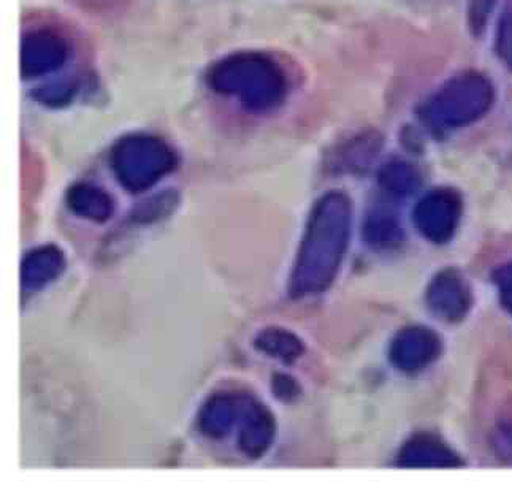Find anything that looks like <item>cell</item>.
I'll return each instance as SVG.
<instances>
[{"instance_id":"cell-7","label":"cell","mask_w":512,"mask_h":488,"mask_svg":"<svg viewBox=\"0 0 512 488\" xmlns=\"http://www.w3.org/2000/svg\"><path fill=\"white\" fill-rule=\"evenodd\" d=\"M440 352V341L425 328H408L398 335L392 347V360L403 370H419Z\"/></svg>"},{"instance_id":"cell-9","label":"cell","mask_w":512,"mask_h":488,"mask_svg":"<svg viewBox=\"0 0 512 488\" xmlns=\"http://www.w3.org/2000/svg\"><path fill=\"white\" fill-rule=\"evenodd\" d=\"M428 303L432 306L436 316L444 317L449 321L459 319L467 313L470 305L467 284L463 283L454 271L443 273L435 279V283L428 292Z\"/></svg>"},{"instance_id":"cell-14","label":"cell","mask_w":512,"mask_h":488,"mask_svg":"<svg viewBox=\"0 0 512 488\" xmlns=\"http://www.w3.org/2000/svg\"><path fill=\"white\" fill-rule=\"evenodd\" d=\"M365 237L373 246H389L392 241L400 238V229L394 218L378 211L368 218L365 224Z\"/></svg>"},{"instance_id":"cell-8","label":"cell","mask_w":512,"mask_h":488,"mask_svg":"<svg viewBox=\"0 0 512 488\" xmlns=\"http://www.w3.org/2000/svg\"><path fill=\"white\" fill-rule=\"evenodd\" d=\"M245 398L230 393H218L211 397L199 412V428L203 435L211 439L230 435V431L238 425Z\"/></svg>"},{"instance_id":"cell-18","label":"cell","mask_w":512,"mask_h":488,"mask_svg":"<svg viewBox=\"0 0 512 488\" xmlns=\"http://www.w3.org/2000/svg\"><path fill=\"white\" fill-rule=\"evenodd\" d=\"M497 281L500 286L501 300L505 303L506 308L512 311V264L500 271Z\"/></svg>"},{"instance_id":"cell-13","label":"cell","mask_w":512,"mask_h":488,"mask_svg":"<svg viewBox=\"0 0 512 488\" xmlns=\"http://www.w3.org/2000/svg\"><path fill=\"white\" fill-rule=\"evenodd\" d=\"M379 183L390 194L403 197V195L413 194L421 184V180L411 165L405 162H394L383 168V172L379 175Z\"/></svg>"},{"instance_id":"cell-1","label":"cell","mask_w":512,"mask_h":488,"mask_svg":"<svg viewBox=\"0 0 512 488\" xmlns=\"http://www.w3.org/2000/svg\"><path fill=\"white\" fill-rule=\"evenodd\" d=\"M351 230V206L341 194L325 195L311 213L292 273L294 295L316 294L335 279Z\"/></svg>"},{"instance_id":"cell-5","label":"cell","mask_w":512,"mask_h":488,"mask_svg":"<svg viewBox=\"0 0 512 488\" xmlns=\"http://www.w3.org/2000/svg\"><path fill=\"white\" fill-rule=\"evenodd\" d=\"M237 427L238 447L246 457H264L275 441L276 422L272 411L253 398H245Z\"/></svg>"},{"instance_id":"cell-4","label":"cell","mask_w":512,"mask_h":488,"mask_svg":"<svg viewBox=\"0 0 512 488\" xmlns=\"http://www.w3.org/2000/svg\"><path fill=\"white\" fill-rule=\"evenodd\" d=\"M462 203L452 191H435L417 205L414 219L425 237L433 241H446L452 237L460 219Z\"/></svg>"},{"instance_id":"cell-6","label":"cell","mask_w":512,"mask_h":488,"mask_svg":"<svg viewBox=\"0 0 512 488\" xmlns=\"http://www.w3.org/2000/svg\"><path fill=\"white\" fill-rule=\"evenodd\" d=\"M65 264L64 252L54 244L32 249L21 264V286L24 290L43 289L62 275Z\"/></svg>"},{"instance_id":"cell-16","label":"cell","mask_w":512,"mask_h":488,"mask_svg":"<svg viewBox=\"0 0 512 488\" xmlns=\"http://www.w3.org/2000/svg\"><path fill=\"white\" fill-rule=\"evenodd\" d=\"M497 53L501 61L512 70V12L503 16L498 27Z\"/></svg>"},{"instance_id":"cell-10","label":"cell","mask_w":512,"mask_h":488,"mask_svg":"<svg viewBox=\"0 0 512 488\" xmlns=\"http://www.w3.org/2000/svg\"><path fill=\"white\" fill-rule=\"evenodd\" d=\"M67 202L73 214L100 224L107 222L115 210L110 195L89 184H80L70 189Z\"/></svg>"},{"instance_id":"cell-11","label":"cell","mask_w":512,"mask_h":488,"mask_svg":"<svg viewBox=\"0 0 512 488\" xmlns=\"http://www.w3.org/2000/svg\"><path fill=\"white\" fill-rule=\"evenodd\" d=\"M256 347L272 359L294 363L305 351L299 336L279 327H268L257 335Z\"/></svg>"},{"instance_id":"cell-2","label":"cell","mask_w":512,"mask_h":488,"mask_svg":"<svg viewBox=\"0 0 512 488\" xmlns=\"http://www.w3.org/2000/svg\"><path fill=\"white\" fill-rule=\"evenodd\" d=\"M495 91L484 75L462 73L444 84L433 99L430 113L444 127H463L478 121L492 108Z\"/></svg>"},{"instance_id":"cell-15","label":"cell","mask_w":512,"mask_h":488,"mask_svg":"<svg viewBox=\"0 0 512 488\" xmlns=\"http://www.w3.org/2000/svg\"><path fill=\"white\" fill-rule=\"evenodd\" d=\"M173 197L170 199H164V197H156V199H151L150 202L145 203V205L140 206L137 211L134 213V219L138 222H153L157 221V219H162L167 214H170V211L173 210Z\"/></svg>"},{"instance_id":"cell-12","label":"cell","mask_w":512,"mask_h":488,"mask_svg":"<svg viewBox=\"0 0 512 488\" xmlns=\"http://www.w3.org/2000/svg\"><path fill=\"white\" fill-rule=\"evenodd\" d=\"M405 465L419 466H451L457 463L454 452L446 449L443 444L436 443L432 439L413 441L403 452Z\"/></svg>"},{"instance_id":"cell-17","label":"cell","mask_w":512,"mask_h":488,"mask_svg":"<svg viewBox=\"0 0 512 488\" xmlns=\"http://www.w3.org/2000/svg\"><path fill=\"white\" fill-rule=\"evenodd\" d=\"M273 395L281 401H292L300 395V386L287 374H276L272 382Z\"/></svg>"},{"instance_id":"cell-3","label":"cell","mask_w":512,"mask_h":488,"mask_svg":"<svg viewBox=\"0 0 512 488\" xmlns=\"http://www.w3.org/2000/svg\"><path fill=\"white\" fill-rule=\"evenodd\" d=\"M175 165L170 148L156 138H127L116 146L113 167L119 183L130 192L150 189Z\"/></svg>"}]
</instances>
